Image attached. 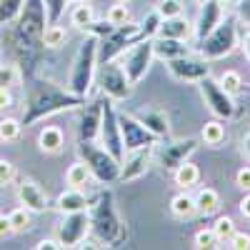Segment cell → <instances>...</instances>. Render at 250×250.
I'll return each instance as SVG.
<instances>
[{
	"instance_id": "obj_1",
	"label": "cell",
	"mask_w": 250,
	"mask_h": 250,
	"mask_svg": "<svg viewBox=\"0 0 250 250\" xmlns=\"http://www.w3.org/2000/svg\"><path fill=\"white\" fill-rule=\"evenodd\" d=\"M85 105V98L75 95L70 90L58 88L50 80H38L30 88L28 98H25V110H23V125H33L38 120H45L55 113H65L73 108Z\"/></svg>"
},
{
	"instance_id": "obj_2",
	"label": "cell",
	"mask_w": 250,
	"mask_h": 250,
	"mask_svg": "<svg viewBox=\"0 0 250 250\" xmlns=\"http://www.w3.org/2000/svg\"><path fill=\"white\" fill-rule=\"evenodd\" d=\"M90 230L100 243H105L108 248H115L125 240V225L118 215L115 198L110 190H103L90 210Z\"/></svg>"
},
{
	"instance_id": "obj_3",
	"label": "cell",
	"mask_w": 250,
	"mask_h": 250,
	"mask_svg": "<svg viewBox=\"0 0 250 250\" xmlns=\"http://www.w3.org/2000/svg\"><path fill=\"white\" fill-rule=\"evenodd\" d=\"M48 28V10L45 0H25L23 10L18 15V28H15V40L18 45L28 48H43V33Z\"/></svg>"
},
{
	"instance_id": "obj_4",
	"label": "cell",
	"mask_w": 250,
	"mask_h": 250,
	"mask_svg": "<svg viewBox=\"0 0 250 250\" xmlns=\"http://www.w3.org/2000/svg\"><path fill=\"white\" fill-rule=\"evenodd\" d=\"M95 70H98V38L88 35L80 43L78 53H75L73 68H70V78H68V90L85 98L90 93V88H93Z\"/></svg>"
},
{
	"instance_id": "obj_5",
	"label": "cell",
	"mask_w": 250,
	"mask_h": 250,
	"mask_svg": "<svg viewBox=\"0 0 250 250\" xmlns=\"http://www.w3.org/2000/svg\"><path fill=\"white\" fill-rule=\"evenodd\" d=\"M78 153H80V160L88 165L90 175L103 183V185H110L115 180H120V160L108 150V148H100V145L93 143H85V140H78Z\"/></svg>"
},
{
	"instance_id": "obj_6",
	"label": "cell",
	"mask_w": 250,
	"mask_h": 250,
	"mask_svg": "<svg viewBox=\"0 0 250 250\" xmlns=\"http://www.w3.org/2000/svg\"><path fill=\"white\" fill-rule=\"evenodd\" d=\"M240 45V30H238V20L228 18L218 28H213L203 40H200V58H205L208 62L210 60H220L225 55H230L235 48Z\"/></svg>"
},
{
	"instance_id": "obj_7",
	"label": "cell",
	"mask_w": 250,
	"mask_h": 250,
	"mask_svg": "<svg viewBox=\"0 0 250 250\" xmlns=\"http://www.w3.org/2000/svg\"><path fill=\"white\" fill-rule=\"evenodd\" d=\"M140 40H148L140 35V23H125V25H115L108 35L98 38V62H108L115 60L120 53H125L128 48H133Z\"/></svg>"
},
{
	"instance_id": "obj_8",
	"label": "cell",
	"mask_w": 250,
	"mask_h": 250,
	"mask_svg": "<svg viewBox=\"0 0 250 250\" xmlns=\"http://www.w3.org/2000/svg\"><path fill=\"white\" fill-rule=\"evenodd\" d=\"M98 70H95V78H98V88L105 93L108 98L113 100H128L130 93H133V83L130 78L125 75V68L118 65L115 60H108V62H98Z\"/></svg>"
},
{
	"instance_id": "obj_9",
	"label": "cell",
	"mask_w": 250,
	"mask_h": 250,
	"mask_svg": "<svg viewBox=\"0 0 250 250\" xmlns=\"http://www.w3.org/2000/svg\"><path fill=\"white\" fill-rule=\"evenodd\" d=\"M198 88H200V95L205 100V105L213 110V115H218L223 120H230V118L238 115V105H235L233 95L225 93L218 80H213L210 75H208V78L198 80Z\"/></svg>"
},
{
	"instance_id": "obj_10",
	"label": "cell",
	"mask_w": 250,
	"mask_h": 250,
	"mask_svg": "<svg viewBox=\"0 0 250 250\" xmlns=\"http://www.w3.org/2000/svg\"><path fill=\"white\" fill-rule=\"evenodd\" d=\"M113 98H103V118H100V143L103 148H108L120 163L125 158L123 148V135H120V123H118V110L113 105Z\"/></svg>"
},
{
	"instance_id": "obj_11",
	"label": "cell",
	"mask_w": 250,
	"mask_h": 250,
	"mask_svg": "<svg viewBox=\"0 0 250 250\" xmlns=\"http://www.w3.org/2000/svg\"><path fill=\"white\" fill-rule=\"evenodd\" d=\"M118 123H120V135H123V148L125 153H133L140 148H148V145H158V135H153L145 125L130 115V113H118Z\"/></svg>"
},
{
	"instance_id": "obj_12",
	"label": "cell",
	"mask_w": 250,
	"mask_h": 250,
	"mask_svg": "<svg viewBox=\"0 0 250 250\" xmlns=\"http://www.w3.org/2000/svg\"><path fill=\"white\" fill-rule=\"evenodd\" d=\"M155 58V50H153V38L148 40H140L133 48H128L125 53V60H123V68H125V75L130 78V83H140L145 78V73L150 70V62Z\"/></svg>"
},
{
	"instance_id": "obj_13",
	"label": "cell",
	"mask_w": 250,
	"mask_h": 250,
	"mask_svg": "<svg viewBox=\"0 0 250 250\" xmlns=\"http://www.w3.org/2000/svg\"><path fill=\"white\" fill-rule=\"evenodd\" d=\"M198 138H180V140H165L158 145L155 158L165 170H175L180 163H185L195 150H198Z\"/></svg>"
},
{
	"instance_id": "obj_14",
	"label": "cell",
	"mask_w": 250,
	"mask_h": 250,
	"mask_svg": "<svg viewBox=\"0 0 250 250\" xmlns=\"http://www.w3.org/2000/svg\"><path fill=\"white\" fill-rule=\"evenodd\" d=\"M90 233V213L88 210H78V213H65L62 223L58 225V240L62 248H75Z\"/></svg>"
},
{
	"instance_id": "obj_15",
	"label": "cell",
	"mask_w": 250,
	"mask_h": 250,
	"mask_svg": "<svg viewBox=\"0 0 250 250\" xmlns=\"http://www.w3.org/2000/svg\"><path fill=\"white\" fill-rule=\"evenodd\" d=\"M165 62H168L170 75H175L178 80H185V83H198V80H203V78L210 75V65H208L205 58L180 55V58L165 60Z\"/></svg>"
},
{
	"instance_id": "obj_16",
	"label": "cell",
	"mask_w": 250,
	"mask_h": 250,
	"mask_svg": "<svg viewBox=\"0 0 250 250\" xmlns=\"http://www.w3.org/2000/svg\"><path fill=\"white\" fill-rule=\"evenodd\" d=\"M155 145H148V148H140V150H133L128 153V158H123L125 163H120V180L123 183H133L138 178H143L148 173V165H150V158H153V150Z\"/></svg>"
},
{
	"instance_id": "obj_17",
	"label": "cell",
	"mask_w": 250,
	"mask_h": 250,
	"mask_svg": "<svg viewBox=\"0 0 250 250\" xmlns=\"http://www.w3.org/2000/svg\"><path fill=\"white\" fill-rule=\"evenodd\" d=\"M100 118H103V100L90 103L88 108H83L80 125H78V140L93 143L100 135Z\"/></svg>"
},
{
	"instance_id": "obj_18",
	"label": "cell",
	"mask_w": 250,
	"mask_h": 250,
	"mask_svg": "<svg viewBox=\"0 0 250 250\" xmlns=\"http://www.w3.org/2000/svg\"><path fill=\"white\" fill-rule=\"evenodd\" d=\"M223 13H225V8H223L220 0H208V3L200 5L198 23H195V35H198V40H203L213 28H218V25L223 23Z\"/></svg>"
},
{
	"instance_id": "obj_19",
	"label": "cell",
	"mask_w": 250,
	"mask_h": 250,
	"mask_svg": "<svg viewBox=\"0 0 250 250\" xmlns=\"http://www.w3.org/2000/svg\"><path fill=\"white\" fill-rule=\"evenodd\" d=\"M18 200H20V205H25L30 213H45L48 210V198L40 190V185L33 183V180H20Z\"/></svg>"
},
{
	"instance_id": "obj_20",
	"label": "cell",
	"mask_w": 250,
	"mask_h": 250,
	"mask_svg": "<svg viewBox=\"0 0 250 250\" xmlns=\"http://www.w3.org/2000/svg\"><path fill=\"white\" fill-rule=\"evenodd\" d=\"M195 33V25L183 15H173V18H163V23L158 28V35L163 38H178V40H188Z\"/></svg>"
},
{
	"instance_id": "obj_21",
	"label": "cell",
	"mask_w": 250,
	"mask_h": 250,
	"mask_svg": "<svg viewBox=\"0 0 250 250\" xmlns=\"http://www.w3.org/2000/svg\"><path fill=\"white\" fill-rule=\"evenodd\" d=\"M135 118H138L153 135L168 138V133H170V120H168V115H165L163 110H158V108H145V110H140Z\"/></svg>"
},
{
	"instance_id": "obj_22",
	"label": "cell",
	"mask_w": 250,
	"mask_h": 250,
	"mask_svg": "<svg viewBox=\"0 0 250 250\" xmlns=\"http://www.w3.org/2000/svg\"><path fill=\"white\" fill-rule=\"evenodd\" d=\"M55 205H58L60 213H78V210H88L90 200H88V195L83 190H78V188H68V190H62L58 195Z\"/></svg>"
},
{
	"instance_id": "obj_23",
	"label": "cell",
	"mask_w": 250,
	"mask_h": 250,
	"mask_svg": "<svg viewBox=\"0 0 250 250\" xmlns=\"http://www.w3.org/2000/svg\"><path fill=\"white\" fill-rule=\"evenodd\" d=\"M153 50H155V58H163V60H173V58L188 55L185 40L163 38V35H155V38H153Z\"/></svg>"
},
{
	"instance_id": "obj_24",
	"label": "cell",
	"mask_w": 250,
	"mask_h": 250,
	"mask_svg": "<svg viewBox=\"0 0 250 250\" xmlns=\"http://www.w3.org/2000/svg\"><path fill=\"white\" fill-rule=\"evenodd\" d=\"M62 145H65V135H62L60 128H55V125H45V128L40 130L38 148L43 150V153H60Z\"/></svg>"
},
{
	"instance_id": "obj_25",
	"label": "cell",
	"mask_w": 250,
	"mask_h": 250,
	"mask_svg": "<svg viewBox=\"0 0 250 250\" xmlns=\"http://www.w3.org/2000/svg\"><path fill=\"white\" fill-rule=\"evenodd\" d=\"M93 23H95V10H93V5H88V0H80V3H75L73 10H70V25H75L78 30L85 33Z\"/></svg>"
},
{
	"instance_id": "obj_26",
	"label": "cell",
	"mask_w": 250,
	"mask_h": 250,
	"mask_svg": "<svg viewBox=\"0 0 250 250\" xmlns=\"http://www.w3.org/2000/svg\"><path fill=\"white\" fill-rule=\"evenodd\" d=\"M173 178H175V185H180L183 190H188V188L198 185V180H200V168H198V165H193L190 160H185V163H180L178 168L173 170Z\"/></svg>"
},
{
	"instance_id": "obj_27",
	"label": "cell",
	"mask_w": 250,
	"mask_h": 250,
	"mask_svg": "<svg viewBox=\"0 0 250 250\" xmlns=\"http://www.w3.org/2000/svg\"><path fill=\"white\" fill-rule=\"evenodd\" d=\"M195 205H198V213L200 215H213L220 210V195L213 188H200L198 195H195Z\"/></svg>"
},
{
	"instance_id": "obj_28",
	"label": "cell",
	"mask_w": 250,
	"mask_h": 250,
	"mask_svg": "<svg viewBox=\"0 0 250 250\" xmlns=\"http://www.w3.org/2000/svg\"><path fill=\"white\" fill-rule=\"evenodd\" d=\"M170 210H173V215H175V218H180V220L193 218V215L198 213L195 195H188L185 190H183V193H178V195L170 200Z\"/></svg>"
},
{
	"instance_id": "obj_29",
	"label": "cell",
	"mask_w": 250,
	"mask_h": 250,
	"mask_svg": "<svg viewBox=\"0 0 250 250\" xmlns=\"http://www.w3.org/2000/svg\"><path fill=\"white\" fill-rule=\"evenodd\" d=\"M90 170H88V165L83 163V160H78V163H73L70 168L65 170V183H68V188H78V190H83L88 183H90Z\"/></svg>"
},
{
	"instance_id": "obj_30",
	"label": "cell",
	"mask_w": 250,
	"mask_h": 250,
	"mask_svg": "<svg viewBox=\"0 0 250 250\" xmlns=\"http://www.w3.org/2000/svg\"><path fill=\"white\" fill-rule=\"evenodd\" d=\"M200 140L210 148H218V145L225 140V125L218 123V120H208L203 125V133H200Z\"/></svg>"
},
{
	"instance_id": "obj_31",
	"label": "cell",
	"mask_w": 250,
	"mask_h": 250,
	"mask_svg": "<svg viewBox=\"0 0 250 250\" xmlns=\"http://www.w3.org/2000/svg\"><path fill=\"white\" fill-rule=\"evenodd\" d=\"M65 40H68V33L65 28H62L60 23H48L45 33H43V45L45 48H60V45H65Z\"/></svg>"
},
{
	"instance_id": "obj_32",
	"label": "cell",
	"mask_w": 250,
	"mask_h": 250,
	"mask_svg": "<svg viewBox=\"0 0 250 250\" xmlns=\"http://www.w3.org/2000/svg\"><path fill=\"white\" fill-rule=\"evenodd\" d=\"M23 133V123L15 118H3L0 120V143H15Z\"/></svg>"
},
{
	"instance_id": "obj_33",
	"label": "cell",
	"mask_w": 250,
	"mask_h": 250,
	"mask_svg": "<svg viewBox=\"0 0 250 250\" xmlns=\"http://www.w3.org/2000/svg\"><path fill=\"white\" fill-rule=\"evenodd\" d=\"M23 3L25 0H0V25H8L13 20H18Z\"/></svg>"
},
{
	"instance_id": "obj_34",
	"label": "cell",
	"mask_w": 250,
	"mask_h": 250,
	"mask_svg": "<svg viewBox=\"0 0 250 250\" xmlns=\"http://www.w3.org/2000/svg\"><path fill=\"white\" fill-rule=\"evenodd\" d=\"M33 213L28 210L25 205H20V208H15V210L10 213V223H13V230L15 233H25V230H30V225H33V218H30Z\"/></svg>"
},
{
	"instance_id": "obj_35",
	"label": "cell",
	"mask_w": 250,
	"mask_h": 250,
	"mask_svg": "<svg viewBox=\"0 0 250 250\" xmlns=\"http://www.w3.org/2000/svg\"><path fill=\"white\" fill-rule=\"evenodd\" d=\"M218 83L223 85V90H225V93H230V95L240 93V88H243V78H240L238 70H225V73L218 78Z\"/></svg>"
},
{
	"instance_id": "obj_36",
	"label": "cell",
	"mask_w": 250,
	"mask_h": 250,
	"mask_svg": "<svg viewBox=\"0 0 250 250\" xmlns=\"http://www.w3.org/2000/svg\"><path fill=\"white\" fill-rule=\"evenodd\" d=\"M105 20L110 25H125L130 20V10H128V5L125 3H115V5H110L108 8V13H105Z\"/></svg>"
},
{
	"instance_id": "obj_37",
	"label": "cell",
	"mask_w": 250,
	"mask_h": 250,
	"mask_svg": "<svg viewBox=\"0 0 250 250\" xmlns=\"http://www.w3.org/2000/svg\"><path fill=\"white\" fill-rule=\"evenodd\" d=\"M213 230H215V235H218V240H220V243H228V240L233 238V233H235V223H233V218L223 215V218H218V220H215Z\"/></svg>"
},
{
	"instance_id": "obj_38",
	"label": "cell",
	"mask_w": 250,
	"mask_h": 250,
	"mask_svg": "<svg viewBox=\"0 0 250 250\" xmlns=\"http://www.w3.org/2000/svg\"><path fill=\"white\" fill-rule=\"evenodd\" d=\"M195 248H223V243L218 240L215 230H198L195 233Z\"/></svg>"
},
{
	"instance_id": "obj_39",
	"label": "cell",
	"mask_w": 250,
	"mask_h": 250,
	"mask_svg": "<svg viewBox=\"0 0 250 250\" xmlns=\"http://www.w3.org/2000/svg\"><path fill=\"white\" fill-rule=\"evenodd\" d=\"M68 0H45V10H48V23H60L62 13H65Z\"/></svg>"
},
{
	"instance_id": "obj_40",
	"label": "cell",
	"mask_w": 250,
	"mask_h": 250,
	"mask_svg": "<svg viewBox=\"0 0 250 250\" xmlns=\"http://www.w3.org/2000/svg\"><path fill=\"white\" fill-rule=\"evenodd\" d=\"M160 18H173V15H183V3L180 0H160L158 8Z\"/></svg>"
},
{
	"instance_id": "obj_41",
	"label": "cell",
	"mask_w": 250,
	"mask_h": 250,
	"mask_svg": "<svg viewBox=\"0 0 250 250\" xmlns=\"http://www.w3.org/2000/svg\"><path fill=\"white\" fill-rule=\"evenodd\" d=\"M18 78H20V73L15 65H0V88L18 85Z\"/></svg>"
},
{
	"instance_id": "obj_42",
	"label": "cell",
	"mask_w": 250,
	"mask_h": 250,
	"mask_svg": "<svg viewBox=\"0 0 250 250\" xmlns=\"http://www.w3.org/2000/svg\"><path fill=\"white\" fill-rule=\"evenodd\" d=\"M13 178H15V165H13L10 160H3V158H0V188L10 185Z\"/></svg>"
},
{
	"instance_id": "obj_43",
	"label": "cell",
	"mask_w": 250,
	"mask_h": 250,
	"mask_svg": "<svg viewBox=\"0 0 250 250\" xmlns=\"http://www.w3.org/2000/svg\"><path fill=\"white\" fill-rule=\"evenodd\" d=\"M228 248H233V250H250V235L248 233H233V238L228 240Z\"/></svg>"
},
{
	"instance_id": "obj_44",
	"label": "cell",
	"mask_w": 250,
	"mask_h": 250,
	"mask_svg": "<svg viewBox=\"0 0 250 250\" xmlns=\"http://www.w3.org/2000/svg\"><path fill=\"white\" fill-rule=\"evenodd\" d=\"M235 185L240 188V190H250V168L248 165L235 173Z\"/></svg>"
},
{
	"instance_id": "obj_45",
	"label": "cell",
	"mask_w": 250,
	"mask_h": 250,
	"mask_svg": "<svg viewBox=\"0 0 250 250\" xmlns=\"http://www.w3.org/2000/svg\"><path fill=\"white\" fill-rule=\"evenodd\" d=\"M15 230H13V223H10V215H0V240L3 238H8V235H13Z\"/></svg>"
},
{
	"instance_id": "obj_46",
	"label": "cell",
	"mask_w": 250,
	"mask_h": 250,
	"mask_svg": "<svg viewBox=\"0 0 250 250\" xmlns=\"http://www.w3.org/2000/svg\"><path fill=\"white\" fill-rule=\"evenodd\" d=\"M60 248H62V243L60 240H53V238H45V240H40L35 245V250H60Z\"/></svg>"
},
{
	"instance_id": "obj_47",
	"label": "cell",
	"mask_w": 250,
	"mask_h": 250,
	"mask_svg": "<svg viewBox=\"0 0 250 250\" xmlns=\"http://www.w3.org/2000/svg\"><path fill=\"white\" fill-rule=\"evenodd\" d=\"M13 105V95L10 88H0V110H8Z\"/></svg>"
},
{
	"instance_id": "obj_48",
	"label": "cell",
	"mask_w": 250,
	"mask_h": 250,
	"mask_svg": "<svg viewBox=\"0 0 250 250\" xmlns=\"http://www.w3.org/2000/svg\"><path fill=\"white\" fill-rule=\"evenodd\" d=\"M238 208H240V215L250 220V190H245V195L240 198V203H238Z\"/></svg>"
},
{
	"instance_id": "obj_49",
	"label": "cell",
	"mask_w": 250,
	"mask_h": 250,
	"mask_svg": "<svg viewBox=\"0 0 250 250\" xmlns=\"http://www.w3.org/2000/svg\"><path fill=\"white\" fill-rule=\"evenodd\" d=\"M238 15H240V20L250 23V0H240V5H238Z\"/></svg>"
},
{
	"instance_id": "obj_50",
	"label": "cell",
	"mask_w": 250,
	"mask_h": 250,
	"mask_svg": "<svg viewBox=\"0 0 250 250\" xmlns=\"http://www.w3.org/2000/svg\"><path fill=\"white\" fill-rule=\"evenodd\" d=\"M240 150H243V155L250 160V130L243 135V140H240Z\"/></svg>"
},
{
	"instance_id": "obj_51",
	"label": "cell",
	"mask_w": 250,
	"mask_h": 250,
	"mask_svg": "<svg viewBox=\"0 0 250 250\" xmlns=\"http://www.w3.org/2000/svg\"><path fill=\"white\" fill-rule=\"evenodd\" d=\"M240 48H243V53H245V58L250 60V33L240 38Z\"/></svg>"
},
{
	"instance_id": "obj_52",
	"label": "cell",
	"mask_w": 250,
	"mask_h": 250,
	"mask_svg": "<svg viewBox=\"0 0 250 250\" xmlns=\"http://www.w3.org/2000/svg\"><path fill=\"white\" fill-rule=\"evenodd\" d=\"M223 8H238L240 5V0H220Z\"/></svg>"
},
{
	"instance_id": "obj_53",
	"label": "cell",
	"mask_w": 250,
	"mask_h": 250,
	"mask_svg": "<svg viewBox=\"0 0 250 250\" xmlns=\"http://www.w3.org/2000/svg\"><path fill=\"white\" fill-rule=\"evenodd\" d=\"M113 3H125V5H128V3H133V0H113Z\"/></svg>"
},
{
	"instance_id": "obj_54",
	"label": "cell",
	"mask_w": 250,
	"mask_h": 250,
	"mask_svg": "<svg viewBox=\"0 0 250 250\" xmlns=\"http://www.w3.org/2000/svg\"><path fill=\"white\" fill-rule=\"evenodd\" d=\"M195 3H198V5H203V3H208V0H195Z\"/></svg>"
},
{
	"instance_id": "obj_55",
	"label": "cell",
	"mask_w": 250,
	"mask_h": 250,
	"mask_svg": "<svg viewBox=\"0 0 250 250\" xmlns=\"http://www.w3.org/2000/svg\"><path fill=\"white\" fill-rule=\"evenodd\" d=\"M75 3H80V0H75Z\"/></svg>"
}]
</instances>
